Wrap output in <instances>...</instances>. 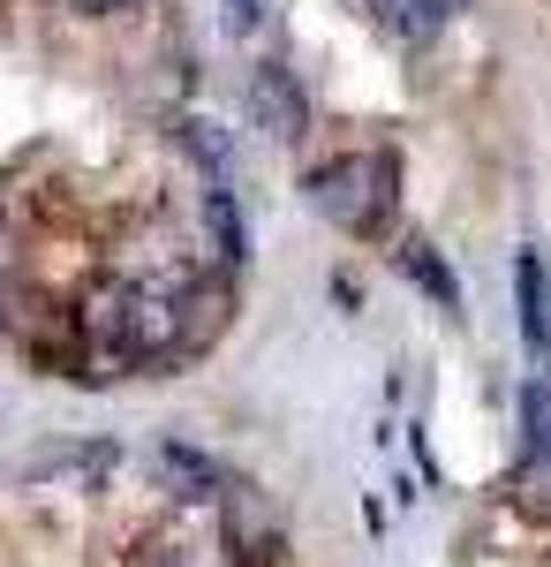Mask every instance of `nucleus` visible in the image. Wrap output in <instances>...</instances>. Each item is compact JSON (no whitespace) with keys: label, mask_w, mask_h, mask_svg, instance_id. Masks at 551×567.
<instances>
[{"label":"nucleus","mask_w":551,"mask_h":567,"mask_svg":"<svg viewBox=\"0 0 551 567\" xmlns=\"http://www.w3.org/2000/svg\"><path fill=\"white\" fill-rule=\"evenodd\" d=\"M302 197L310 213L333 219L340 235H378L393 205H401V159L393 152H340V159H318L302 175Z\"/></svg>","instance_id":"f257e3e1"},{"label":"nucleus","mask_w":551,"mask_h":567,"mask_svg":"<svg viewBox=\"0 0 551 567\" xmlns=\"http://www.w3.org/2000/svg\"><path fill=\"white\" fill-rule=\"evenodd\" d=\"M513 499H521V515L551 523V379H529V393H521V462H513Z\"/></svg>","instance_id":"f03ea898"},{"label":"nucleus","mask_w":551,"mask_h":567,"mask_svg":"<svg viewBox=\"0 0 551 567\" xmlns=\"http://www.w3.org/2000/svg\"><path fill=\"white\" fill-rule=\"evenodd\" d=\"M114 462H122L114 439H53V446H39V454H23L15 477H23V484H69V492H91Z\"/></svg>","instance_id":"7ed1b4c3"},{"label":"nucleus","mask_w":551,"mask_h":567,"mask_svg":"<svg viewBox=\"0 0 551 567\" xmlns=\"http://www.w3.org/2000/svg\"><path fill=\"white\" fill-rule=\"evenodd\" d=\"M250 122L264 136H280V144H295L302 122H310V99H302L295 69H280V61H264V69H250Z\"/></svg>","instance_id":"20e7f679"},{"label":"nucleus","mask_w":551,"mask_h":567,"mask_svg":"<svg viewBox=\"0 0 551 567\" xmlns=\"http://www.w3.org/2000/svg\"><path fill=\"white\" fill-rule=\"evenodd\" d=\"M513 303H521V341H529V355L551 371V288H544V258L537 250L513 258Z\"/></svg>","instance_id":"39448f33"},{"label":"nucleus","mask_w":551,"mask_h":567,"mask_svg":"<svg viewBox=\"0 0 551 567\" xmlns=\"http://www.w3.org/2000/svg\"><path fill=\"white\" fill-rule=\"evenodd\" d=\"M219 507H227V545H235L242 560H272V553H280V523H272V507L257 499L250 484H227Z\"/></svg>","instance_id":"423d86ee"},{"label":"nucleus","mask_w":551,"mask_h":567,"mask_svg":"<svg viewBox=\"0 0 551 567\" xmlns=\"http://www.w3.org/2000/svg\"><path fill=\"white\" fill-rule=\"evenodd\" d=\"M159 470H167L174 499H227V470L212 454H197L189 439H159Z\"/></svg>","instance_id":"0eeeda50"},{"label":"nucleus","mask_w":551,"mask_h":567,"mask_svg":"<svg viewBox=\"0 0 551 567\" xmlns=\"http://www.w3.org/2000/svg\"><path fill=\"white\" fill-rule=\"evenodd\" d=\"M393 265H401V272H408V280H416V288H424L438 310H461V280H454V265L438 258L424 235H408V243L393 250Z\"/></svg>","instance_id":"6e6552de"},{"label":"nucleus","mask_w":551,"mask_h":567,"mask_svg":"<svg viewBox=\"0 0 551 567\" xmlns=\"http://www.w3.org/2000/svg\"><path fill=\"white\" fill-rule=\"evenodd\" d=\"M371 8H378L385 31H393V39H408V45H416V39H438V31L461 16V0H371Z\"/></svg>","instance_id":"1a4fd4ad"},{"label":"nucleus","mask_w":551,"mask_h":567,"mask_svg":"<svg viewBox=\"0 0 551 567\" xmlns=\"http://www.w3.org/2000/svg\"><path fill=\"white\" fill-rule=\"evenodd\" d=\"M205 227H212V258H242V205L227 189L205 197Z\"/></svg>","instance_id":"9d476101"},{"label":"nucleus","mask_w":551,"mask_h":567,"mask_svg":"<svg viewBox=\"0 0 551 567\" xmlns=\"http://www.w3.org/2000/svg\"><path fill=\"white\" fill-rule=\"evenodd\" d=\"M181 144H189V152L205 159V175H212V182H227V167H235V159H227V136H219V122L189 114V122H181Z\"/></svg>","instance_id":"9b49d317"},{"label":"nucleus","mask_w":551,"mask_h":567,"mask_svg":"<svg viewBox=\"0 0 551 567\" xmlns=\"http://www.w3.org/2000/svg\"><path fill=\"white\" fill-rule=\"evenodd\" d=\"M61 8H84V16H106V8H122V0H61Z\"/></svg>","instance_id":"f8f14e48"},{"label":"nucleus","mask_w":551,"mask_h":567,"mask_svg":"<svg viewBox=\"0 0 551 567\" xmlns=\"http://www.w3.org/2000/svg\"><path fill=\"white\" fill-rule=\"evenodd\" d=\"M167 567H205V560H189V553H174V560Z\"/></svg>","instance_id":"ddd939ff"},{"label":"nucleus","mask_w":551,"mask_h":567,"mask_svg":"<svg viewBox=\"0 0 551 567\" xmlns=\"http://www.w3.org/2000/svg\"><path fill=\"white\" fill-rule=\"evenodd\" d=\"M0 272H8V227H0Z\"/></svg>","instance_id":"4468645a"}]
</instances>
